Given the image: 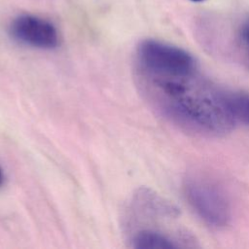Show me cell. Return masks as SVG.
I'll list each match as a JSON object with an SVG mask.
<instances>
[{"label":"cell","instance_id":"obj_1","mask_svg":"<svg viewBox=\"0 0 249 249\" xmlns=\"http://www.w3.org/2000/svg\"><path fill=\"white\" fill-rule=\"evenodd\" d=\"M136 88L147 104L160 117L190 132L224 134L235 120L228 92L200 71L186 51L156 40H144L133 60Z\"/></svg>","mask_w":249,"mask_h":249},{"label":"cell","instance_id":"obj_2","mask_svg":"<svg viewBox=\"0 0 249 249\" xmlns=\"http://www.w3.org/2000/svg\"><path fill=\"white\" fill-rule=\"evenodd\" d=\"M184 191L189 204L205 224L217 229L229 224L231 205L224 191L215 182L193 175L186 179Z\"/></svg>","mask_w":249,"mask_h":249},{"label":"cell","instance_id":"obj_3","mask_svg":"<svg viewBox=\"0 0 249 249\" xmlns=\"http://www.w3.org/2000/svg\"><path fill=\"white\" fill-rule=\"evenodd\" d=\"M9 31L16 41L40 50H53L59 42L57 30L50 21L30 15L16 18Z\"/></svg>","mask_w":249,"mask_h":249},{"label":"cell","instance_id":"obj_4","mask_svg":"<svg viewBox=\"0 0 249 249\" xmlns=\"http://www.w3.org/2000/svg\"><path fill=\"white\" fill-rule=\"evenodd\" d=\"M130 246L135 249H172L186 247L179 238L153 229H143L135 231L131 235Z\"/></svg>","mask_w":249,"mask_h":249},{"label":"cell","instance_id":"obj_5","mask_svg":"<svg viewBox=\"0 0 249 249\" xmlns=\"http://www.w3.org/2000/svg\"><path fill=\"white\" fill-rule=\"evenodd\" d=\"M228 102L234 120L249 125V93L228 92Z\"/></svg>","mask_w":249,"mask_h":249},{"label":"cell","instance_id":"obj_6","mask_svg":"<svg viewBox=\"0 0 249 249\" xmlns=\"http://www.w3.org/2000/svg\"><path fill=\"white\" fill-rule=\"evenodd\" d=\"M240 37L244 45L249 49V22H246L241 30H240Z\"/></svg>","mask_w":249,"mask_h":249},{"label":"cell","instance_id":"obj_7","mask_svg":"<svg viewBox=\"0 0 249 249\" xmlns=\"http://www.w3.org/2000/svg\"><path fill=\"white\" fill-rule=\"evenodd\" d=\"M4 179H5V177H4V173H3V170H2V168L0 167V186L3 184V182H4Z\"/></svg>","mask_w":249,"mask_h":249},{"label":"cell","instance_id":"obj_8","mask_svg":"<svg viewBox=\"0 0 249 249\" xmlns=\"http://www.w3.org/2000/svg\"><path fill=\"white\" fill-rule=\"evenodd\" d=\"M192 1H195V2H200V1H203V0H192Z\"/></svg>","mask_w":249,"mask_h":249}]
</instances>
